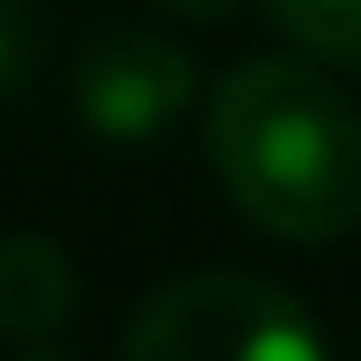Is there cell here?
Returning <instances> with one entry per match:
<instances>
[{
	"label": "cell",
	"mask_w": 361,
	"mask_h": 361,
	"mask_svg": "<svg viewBox=\"0 0 361 361\" xmlns=\"http://www.w3.org/2000/svg\"><path fill=\"white\" fill-rule=\"evenodd\" d=\"M207 162L228 207L281 243H339L361 221V111L310 59H243L207 96Z\"/></svg>",
	"instance_id": "cell-1"
},
{
	"label": "cell",
	"mask_w": 361,
	"mask_h": 361,
	"mask_svg": "<svg viewBox=\"0 0 361 361\" xmlns=\"http://www.w3.org/2000/svg\"><path fill=\"white\" fill-rule=\"evenodd\" d=\"M118 347L133 361H317L324 332L288 288L258 273H192L147 295Z\"/></svg>",
	"instance_id": "cell-2"
},
{
	"label": "cell",
	"mask_w": 361,
	"mask_h": 361,
	"mask_svg": "<svg viewBox=\"0 0 361 361\" xmlns=\"http://www.w3.org/2000/svg\"><path fill=\"white\" fill-rule=\"evenodd\" d=\"M200 96L192 52H177L170 37H147V30H111L81 52L74 67V111L96 140L111 147H147L162 140Z\"/></svg>",
	"instance_id": "cell-3"
},
{
	"label": "cell",
	"mask_w": 361,
	"mask_h": 361,
	"mask_svg": "<svg viewBox=\"0 0 361 361\" xmlns=\"http://www.w3.org/2000/svg\"><path fill=\"white\" fill-rule=\"evenodd\" d=\"M74 310H81V281L52 236H37V228L0 236V347L59 354V339L74 332Z\"/></svg>",
	"instance_id": "cell-4"
},
{
	"label": "cell",
	"mask_w": 361,
	"mask_h": 361,
	"mask_svg": "<svg viewBox=\"0 0 361 361\" xmlns=\"http://www.w3.org/2000/svg\"><path fill=\"white\" fill-rule=\"evenodd\" d=\"M258 8L302 59L361 74V0H258Z\"/></svg>",
	"instance_id": "cell-5"
},
{
	"label": "cell",
	"mask_w": 361,
	"mask_h": 361,
	"mask_svg": "<svg viewBox=\"0 0 361 361\" xmlns=\"http://www.w3.org/2000/svg\"><path fill=\"white\" fill-rule=\"evenodd\" d=\"M44 67V0H0V96Z\"/></svg>",
	"instance_id": "cell-6"
},
{
	"label": "cell",
	"mask_w": 361,
	"mask_h": 361,
	"mask_svg": "<svg viewBox=\"0 0 361 361\" xmlns=\"http://www.w3.org/2000/svg\"><path fill=\"white\" fill-rule=\"evenodd\" d=\"M162 15H177V23H228V15H243L251 0H155Z\"/></svg>",
	"instance_id": "cell-7"
}]
</instances>
